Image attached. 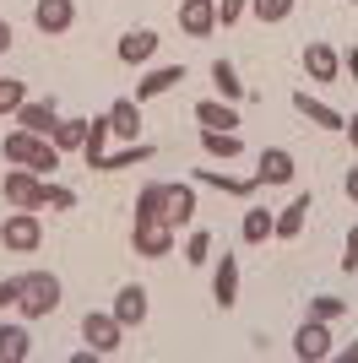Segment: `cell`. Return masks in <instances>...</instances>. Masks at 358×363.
I'll return each instance as SVG.
<instances>
[{
  "label": "cell",
  "mask_w": 358,
  "mask_h": 363,
  "mask_svg": "<svg viewBox=\"0 0 358 363\" xmlns=\"http://www.w3.org/2000/svg\"><path fill=\"white\" fill-rule=\"evenodd\" d=\"M16 309L28 320H49L60 309V277L55 272H28L16 277Z\"/></svg>",
  "instance_id": "obj_1"
},
{
  "label": "cell",
  "mask_w": 358,
  "mask_h": 363,
  "mask_svg": "<svg viewBox=\"0 0 358 363\" xmlns=\"http://www.w3.org/2000/svg\"><path fill=\"white\" fill-rule=\"evenodd\" d=\"M38 244H44V223H38V212L11 206L6 223H0V250H11V255H33Z\"/></svg>",
  "instance_id": "obj_2"
},
{
  "label": "cell",
  "mask_w": 358,
  "mask_h": 363,
  "mask_svg": "<svg viewBox=\"0 0 358 363\" xmlns=\"http://www.w3.org/2000/svg\"><path fill=\"white\" fill-rule=\"evenodd\" d=\"M82 342H87L98 358H114V352L125 347V325L114 320V309H109V315L87 309V315H82Z\"/></svg>",
  "instance_id": "obj_3"
},
{
  "label": "cell",
  "mask_w": 358,
  "mask_h": 363,
  "mask_svg": "<svg viewBox=\"0 0 358 363\" xmlns=\"http://www.w3.org/2000/svg\"><path fill=\"white\" fill-rule=\"evenodd\" d=\"M44 190H49V179L33 174V168H11L6 184H0V196L11 201V206H22V212H44Z\"/></svg>",
  "instance_id": "obj_4"
},
{
  "label": "cell",
  "mask_w": 358,
  "mask_h": 363,
  "mask_svg": "<svg viewBox=\"0 0 358 363\" xmlns=\"http://www.w3.org/2000/svg\"><path fill=\"white\" fill-rule=\"evenodd\" d=\"M310 212H315V196H310V190H298V196L288 201L283 212H277V223H271V239H277V244H293L298 233H304V223H310Z\"/></svg>",
  "instance_id": "obj_5"
},
{
  "label": "cell",
  "mask_w": 358,
  "mask_h": 363,
  "mask_svg": "<svg viewBox=\"0 0 358 363\" xmlns=\"http://www.w3.org/2000/svg\"><path fill=\"white\" fill-rule=\"evenodd\" d=\"M131 250H136V255H147V260L174 255V228H168V223H136L131 228Z\"/></svg>",
  "instance_id": "obj_6"
},
{
  "label": "cell",
  "mask_w": 358,
  "mask_h": 363,
  "mask_svg": "<svg viewBox=\"0 0 358 363\" xmlns=\"http://www.w3.org/2000/svg\"><path fill=\"white\" fill-rule=\"evenodd\" d=\"M71 22H76V6H71V0H33V28L44 33V38L71 33Z\"/></svg>",
  "instance_id": "obj_7"
},
{
  "label": "cell",
  "mask_w": 358,
  "mask_h": 363,
  "mask_svg": "<svg viewBox=\"0 0 358 363\" xmlns=\"http://www.w3.org/2000/svg\"><path fill=\"white\" fill-rule=\"evenodd\" d=\"M16 125L49 141V136H55V125H60V104H55V98H28V104L16 108Z\"/></svg>",
  "instance_id": "obj_8"
},
{
  "label": "cell",
  "mask_w": 358,
  "mask_h": 363,
  "mask_svg": "<svg viewBox=\"0 0 358 363\" xmlns=\"http://www.w3.org/2000/svg\"><path fill=\"white\" fill-rule=\"evenodd\" d=\"M293 358H304V363L331 358V331H326V320H304V325L293 331Z\"/></svg>",
  "instance_id": "obj_9"
},
{
  "label": "cell",
  "mask_w": 358,
  "mask_h": 363,
  "mask_svg": "<svg viewBox=\"0 0 358 363\" xmlns=\"http://www.w3.org/2000/svg\"><path fill=\"white\" fill-rule=\"evenodd\" d=\"M179 28L190 38H212L217 33V0H179Z\"/></svg>",
  "instance_id": "obj_10"
},
{
  "label": "cell",
  "mask_w": 358,
  "mask_h": 363,
  "mask_svg": "<svg viewBox=\"0 0 358 363\" xmlns=\"http://www.w3.org/2000/svg\"><path fill=\"white\" fill-rule=\"evenodd\" d=\"M304 71H310V82H337L342 76V55L331 44H320V38H310L304 44Z\"/></svg>",
  "instance_id": "obj_11"
},
{
  "label": "cell",
  "mask_w": 358,
  "mask_h": 363,
  "mask_svg": "<svg viewBox=\"0 0 358 363\" xmlns=\"http://www.w3.org/2000/svg\"><path fill=\"white\" fill-rule=\"evenodd\" d=\"M293 108H298V114H304V120L315 125V130H342V125H347V114H337V108H331L326 98H310L304 87L293 92Z\"/></svg>",
  "instance_id": "obj_12"
},
{
  "label": "cell",
  "mask_w": 358,
  "mask_h": 363,
  "mask_svg": "<svg viewBox=\"0 0 358 363\" xmlns=\"http://www.w3.org/2000/svg\"><path fill=\"white\" fill-rule=\"evenodd\" d=\"M179 82H185V65H158V71H147L141 82H136V104H152V98H163V92H174Z\"/></svg>",
  "instance_id": "obj_13"
},
{
  "label": "cell",
  "mask_w": 358,
  "mask_h": 363,
  "mask_svg": "<svg viewBox=\"0 0 358 363\" xmlns=\"http://www.w3.org/2000/svg\"><path fill=\"white\" fill-rule=\"evenodd\" d=\"M114 320L125 325V331L147 320V288H141V282H125V288L114 293Z\"/></svg>",
  "instance_id": "obj_14"
},
{
  "label": "cell",
  "mask_w": 358,
  "mask_h": 363,
  "mask_svg": "<svg viewBox=\"0 0 358 363\" xmlns=\"http://www.w3.org/2000/svg\"><path fill=\"white\" fill-rule=\"evenodd\" d=\"M212 298H217V309H234L239 303V255L217 260V272H212Z\"/></svg>",
  "instance_id": "obj_15"
},
{
  "label": "cell",
  "mask_w": 358,
  "mask_h": 363,
  "mask_svg": "<svg viewBox=\"0 0 358 363\" xmlns=\"http://www.w3.org/2000/svg\"><path fill=\"white\" fill-rule=\"evenodd\" d=\"M293 174H298V168H293V152H288V147H266V152H261V168H255V179H261V184H288Z\"/></svg>",
  "instance_id": "obj_16"
},
{
  "label": "cell",
  "mask_w": 358,
  "mask_h": 363,
  "mask_svg": "<svg viewBox=\"0 0 358 363\" xmlns=\"http://www.w3.org/2000/svg\"><path fill=\"white\" fill-rule=\"evenodd\" d=\"M109 130H114L119 141H136L141 136V104H136V98H114V104H109Z\"/></svg>",
  "instance_id": "obj_17"
},
{
  "label": "cell",
  "mask_w": 358,
  "mask_h": 363,
  "mask_svg": "<svg viewBox=\"0 0 358 363\" xmlns=\"http://www.w3.org/2000/svg\"><path fill=\"white\" fill-rule=\"evenodd\" d=\"M163 206H168V228H174V233L195 223V190H190V184H168Z\"/></svg>",
  "instance_id": "obj_18"
},
{
  "label": "cell",
  "mask_w": 358,
  "mask_h": 363,
  "mask_svg": "<svg viewBox=\"0 0 358 363\" xmlns=\"http://www.w3.org/2000/svg\"><path fill=\"white\" fill-rule=\"evenodd\" d=\"M195 120H201V130H234L239 108L228 104V98H201V104H195Z\"/></svg>",
  "instance_id": "obj_19"
},
{
  "label": "cell",
  "mask_w": 358,
  "mask_h": 363,
  "mask_svg": "<svg viewBox=\"0 0 358 363\" xmlns=\"http://www.w3.org/2000/svg\"><path fill=\"white\" fill-rule=\"evenodd\" d=\"M152 55H158V33H152V28H136V33L119 38V60H125V65H147Z\"/></svg>",
  "instance_id": "obj_20"
},
{
  "label": "cell",
  "mask_w": 358,
  "mask_h": 363,
  "mask_svg": "<svg viewBox=\"0 0 358 363\" xmlns=\"http://www.w3.org/2000/svg\"><path fill=\"white\" fill-rule=\"evenodd\" d=\"M195 179L212 184V190H223V196H239V201H250L255 190H261V179H234V174H223V168H195Z\"/></svg>",
  "instance_id": "obj_21"
},
{
  "label": "cell",
  "mask_w": 358,
  "mask_h": 363,
  "mask_svg": "<svg viewBox=\"0 0 358 363\" xmlns=\"http://www.w3.org/2000/svg\"><path fill=\"white\" fill-rule=\"evenodd\" d=\"M33 358V336L22 325H6L0 320V363H28Z\"/></svg>",
  "instance_id": "obj_22"
},
{
  "label": "cell",
  "mask_w": 358,
  "mask_h": 363,
  "mask_svg": "<svg viewBox=\"0 0 358 363\" xmlns=\"http://www.w3.org/2000/svg\"><path fill=\"white\" fill-rule=\"evenodd\" d=\"M152 157V147L147 141H131L125 152H104L98 163H87V168H98V174H119V168H136V163H147Z\"/></svg>",
  "instance_id": "obj_23"
},
{
  "label": "cell",
  "mask_w": 358,
  "mask_h": 363,
  "mask_svg": "<svg viewBox=\"0 0 358 363\" xmlns=\"http://www.w3.org/2000/svg\"><path fill=\"white\" fill-rule=\"evenodd\" d=\"M163 190L168 184H141V196H136V223H168Z\"/></svg>",
  "instance_id": "obj_24"
},
{
  "label": "cell",
  "mask_w": 358,
  "mask_h": 363,
  "mask_svg": "<svg viewBox=\"0 0 358 363\" xmlns=\"http://www.w3.org/2000/svg\"><path fill=\"white\" fill-rule=\"evenodd\" d=\"M201 152L217 157V163H228V157L244 152V141H239V130H201Z\"/></svg>",
  "instance_id": "obj_25"
},
{
  "label": "cell",
  "mask_w": 358,
  "mask_h": 363,
  "mask_svg": "<svg viewBox=\"0 0 358 363\" xmlns=\"http://www.w3.org/2000/svg\"><path fill=\"white\" fill-rule=\"evenodd\" d=\"M271 223H277V212L250 206V212H244V223H239V239H244V244H266V239H271Z\"/></svg>",
  "instance_id": "obj_26"
},
{
  "label": "cell",
  "mask_w": 358,
  "mask_h": 363,
  "mask_svg": "<svg viewBox=\"0 0 358 363\" xmlns=\"http://www.w3.org/2000/svg\"><path fill=\"white\" fill-rule=\"evenodd\" d=\"M212 87H217V98H228V104L244 98V82H239V71L228 60H212Z\"/></svg>",
  "instance_id": "obj_27"
},
{
  "label": "cell",
  "mask_w": 358,
  "mask_h": 363,
  "mask_svg": "<svg viewBox=\"0 0 358 363\" xmlns=\"http://www.w3.org/2000/svg\"><path fill=\"white\" fill-rule=\"evenodd\" d=\"M49 141H55L60 152H82V147H87V120H60Z\"/></svg>",
  "instance_id": "obj_28"
},
{
  "label": "cell",
  "mask_w": 358,
  "mask_h": 363,
  "mask_svg": "<svg viewBox=\"0 0 358 363\" xmlns=\"http://www.w3.org/2000/svg\"><path fill=\"white\" fill-rule=\"evenodd\" d=\"M109 136H114V130H109V114L87 120V147H82V157H87V163H98V157H104V147H109Z\"/></svg>",
  "instance_id": "obj_29"
},
{
  "label": "cell",
  "mask_w": 358,
  "mask_h": 363,
  "mask_svg": "<svg viewBox=\"0 0 358 363\" xmlns=\"http://www.w3.org/2000/svg\"><path fill=\"white\" fill-rule=\"evenodd\" d=\"M22 104H28V82H16V76H0V114H16Z\"/></svg>",
  "instance_id": "obj_30"
},
{
  "label": "cell",
  "mask_w": 358,
  "mask_h": 363,
  "mask_svg": "<svg viewBox=\"0 0 358 363\" xmlns=\"http://www.w3.org/2000/svg\"><path fill=\"white\" fill-rule=\"evenodd\" d=\"M337 315H347V298H337V293H315L310 298V320H337Z\"/></svg>",
  "instance_id": "obj_31"
},
{
  "label": "cell",
  "mask_w": 358,
  "mask_h": 363,
  "mask_svg": "<svg viewBox=\"0 0 358 363\" xmlns=\"http://www.w3.org/2000/svg\"><path fill=\"white\" fill-rule=\"evenodd\" d=\"M293 6H298V0H250V11L261 16V22H288Z\"/></svg>",
  "instance_id": "obj_32"
},
{
  "label": "cell",
  "mask_w": 358,
  "mask_h": 363,
  "mask_svg": "<svg viewBox=\"0 0 358 363\" xmlns=\"http://www.w3.org/2000/svg\"><path fill=\"white\" fill-rule=\"evenodd\" d=\"M185 260H190V266H207V260H212V233L195 228L190 239H185Z\"/></svg>",
  "instance_id": "obj_33"
},
{
  "label": "cell",
  "mask_w": 358,
  "mask_h": 363,
  "mask_svg": "<svg viewBox=\"0 0 358 363\" xmlns=\"http://www.w3.org/2000/svg\"><path fill=\"white\" fill-rule=\"evenodd\" d=\"M244 11H250V0H217V28H234Z\"/></svg>",
  "instance_id": "obj_34"
},
{
  "label": "cell",
  "mask_w": 358,
  "mask_h": 363,
  "mask_svg": "<svg viewBox=\"0 0 358 363\" xmlns=\"http://www.w3.org/2000/svg\"><path fill=\"white\" fill-rule=\"evenodd\" d=\"M44 206H55V212H71V206H76V190H65V184H49V190H44Z\"/></svg>",
  "instance_id": "obj_35"
},
{
  "label": "cell",
  "mask_w": 358,
  "mask_h": 363,
  "mask_svg": "<svg viewBox=\"0 0 358 363\" xmlns=\"http://www.w3.org/2000/svg\"><path fill=\"white\" fill-rule=\"evenodd\" d=\"M342 272H358V228L347 233V244H342Z\"/></svg>",
  "instance_id": "obj_36"
},
{
  "label": "cell",
  "mask_w": 358,
  "mask_h": 363,
  "mask_svg": "<svg viewBox=\"0 0 358 363\" xmlns=\"http://www.w3.org/2000/svg\"><path fill=\"white\" fill-rule=\"evenodd\" d=\"M16 303V277H6V282H0V309H11Z\"/></svg>",
  "instance_id": "obj_37"
},
{
  "label": "cell",
  "mask_w": 358,
  "mask_h": 363,
  "mask_svg": "<svg viewBox=\"0 0 358 363\" xmlns=\"http://www.w3.org/2000/svg\"><path fill=\"white\" fill-rule=\"evenodd\" d=\"M342 190H347V201L358 206V168H347V179H342Z\"/></svg>",
  "instance_id": "obj_38"
},
{
  "label": "cell",
  "mask_w": 358,
  "mask_h": 363,
  "mask_svg": "<svg viewBox=\"0 0 358 363\" xmlns=\"http://www.w3.org/2000/svg\"><path fill=\"white\" fill-rule=\"evenodd\" d=\"M342 71L353 76V87H358V49H347V55H342Z\"/></svg>",
  "instance_id": "obj_39"
},
{
  "label": "cell",
  "mask_w": 358,
  "mask_h": 363,
  "mask_svg": "<svg viewBox=\"0 0 358 363\" xmlns=\"http://www.w3.org/2000/svg\"><path fill=\"white\" fill-rule=\"evenodd\" d=\"M6 49H11V22L0 16V55H6Z\"/></svg>",
  "instance_id": "obj_40"
},
{
  "label": "cell",
  "mask_w": 358,
  "mask_h": 363,
  "mask_svg": "<svg viewBox=\"0 0 358 363\" xmlns=\"http://www.w3.org/2000/svg\"><path fill=\"white\" fill-rule=\"evenodd\" d=\"M342 130H347V141H353V152H358V114H353V120L342 125Z\"/></svg>",
  "instance_id": "obj_41"
},
{
  "label": "cell",
  "mask_w": 358,
  "mask_h": 363,
  "mask_svg": "<svg viewBox=\"0 0 358 363\" xmlns=\"http://www.w3.org/2000/svg\"><path fill=\"white\" fill-rule=\"evenodd\" d=\"M342 363H358V342H353V347H342Z\"/></svg>",
  "instance_id": "obj_42"
},
{
  "label": "cell",
  "mask_w": 358,
  "mask_h": 363,
  "mask_svg": "<svg viewBox=\"0 0 358 363\" xmlns=\"http://www.w3.org/2000/svg\"><path fill=\"white\" fill-rule=\"evenodd\" d=\"M347 6H358V0H347Z\"/></svg>",
  "instance_id": "obj_43"
}]
</instances>
